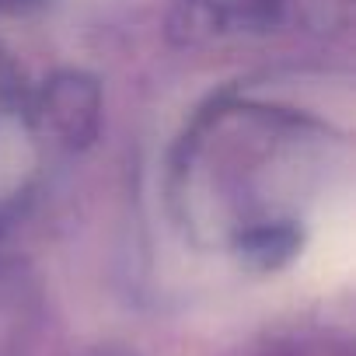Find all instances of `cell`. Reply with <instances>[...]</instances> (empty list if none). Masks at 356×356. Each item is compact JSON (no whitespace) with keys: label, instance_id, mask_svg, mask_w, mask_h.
I'll list each match as a JSON object with an SVG mask.
<instances>
[{"label":"cell","instance_id":"cell-1","mask_svg":"<svg viewBox=\"0 0 356 356\" xmlns=\"http://www.w3.org/2000/svg\"><path fill=\"white\" fill-rule=\"evenodd\" d=\"M349 262H353V213H349V203H342L339 210H328L325 220L318 224L311 252H307V273L321 286H328V283L346 280Z\"/></svg>","mask_w":356,"mask_h":356}]
</instances>
